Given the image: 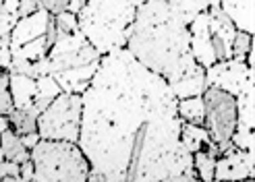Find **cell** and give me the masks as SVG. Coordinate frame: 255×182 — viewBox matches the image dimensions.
<instances>
[{
	"label": "cell",
	"mask_w": 255,
	"mask_h": 182,
	"mask_svg": "<svg viewBox=\"0 0 255 182\" xmlns=\"http://www.w3.org/2000/svg\"><path fill=\"white\" fill-rule=\"evenodd\" d=\"M176 103L170 85L129 50L102 56L81 93L77 145L89 162V178L160 182L193 174V155L181 143Z\"/></svg>",
	"instance_id": "6da1fadb"
},
{
	"label": "cell",
	"mask_w": 255,
	"mask_h": 182,
	"mask_svg": "<svg viewBox=\"0 0 255 182\" xmlns=\"http://www.w3.org/2000/svg\"><path fill=\"white\" fill-rule=\"evenodd\" d=\"M125 50L168 85L201 71L189 50V25L168 8L166 0H147L137 8Z\"/></svg>",
	"instance_id": "7a4b0ae2"
},
{
	"label": "cell",
	"mask_w": 255,
	"mask_h": 182,
	"mask_svg": "<svg viewBox=\"0 0 255 182\" xmlns=\"http://www.w3.org/2000/svg\"><path fill=\"white\" fill-rule=\"evenodd\" d=\"M137 8L129 0H87L79 10V31L100 56L127 46Z\"/></svg>",
	"instance_id": "3957f363"
},
{
	"label": "cell",
	"mask_w": 255,
	"mask_h": 182,
	"mask_svg": "<svg viewBox=\"0 0 255 182\" xmlns=\"http://www.w3.org/2000/svg\"><path fill=\"white\" fill-rule=\"evenodd\" d=\"M33 162L31 182H87L89 162L77 143L40 141L29 151Z\"/></svg>",
	"instance_id": "277c9868"
},
{
	"label": "cell",
	"mask_w": 255,
	"mask_h": 182,
	"mask_svg": "<svg viewBox=\"0 0 255 182\" xmlns=\"http://www.w3.org/2000/svg\"><path fill=\"white\" fill-rule=\"evenodd\" d=\"M81 95L62 91L37 116V135H40V139L77 143L81 131Z\"/></svg>",
	"instance_id": "5b68a950"
},
{
	"label": "cell",
	"mask_w": 255,
	"mask_h": 182,
	"mask_svg": "<svg viewBox=\"0 0 255 182\" xmlns=\"http://www.w3.org/2000/svg\"><path fill=\"white\" fill-rule=\"evenodd\" d=\"M203 106H206V120L203 126L208 128L212 143H216L222 151L233 147V133L237 131V101L231 93L218 87H206L201 93Z\"/></svg>",
	"instance_id": "8992f818"
},
{
	"label": "cell",
	"mask_w": 255,
	"mask_h": 182,
	"mask_svg": "<svg viewBox=\"0 0 255 182\" xmlns=\"http://www.w3.org/2000/svg\"><path fill=\"white\" fill-rule=\"evenodd\" d=\"M50 64H52V75L75 69V67H87V64L100 62V52L85 40L81 31L75 33H56V40L48 52ZM50 75V77H52Z\"/></svg>",
	"instance_id": "52a82bcc"
},
{
	"label": "cell",
	"mask_w": 255,
	"mask_h": 182,
	"mask_svg": "<svg viewBox=\"0 0 255 182\" xmlns=\"http://www.w3.org/2000/svg\"><path fill=\"white\" fill-rule=\"evenodd\" d=\"M253 79V69H249L245 60H235L228 58L222 62L212 64L206 69V85L208 87H218L233 97L245 87L247 81Z\"/></svg>",
	"instance_id": "ba28073f"
},
{
	"label": "cell",
	"mask_w": 255,
	"mask_h": 182,
	"mask_svg": "<svg viewBox=\"0 0 255 182\" xmlns=\"http://www.w3.org/2000/svg\"><path fill=\"white\" fill-rule=\"evenodd\" d=\"M247 178H253V151L231 147L216 158L214 180L239 182Z\"/></svg>",
	"instance_id": "9c48e42d"
},
{
	"label": "cell",
	"mask_w": 255,
	"mask_h": 182,
	"mask_svg": "<svg viewBox=\"0 0 255 182\" xmlns=\"http://www.w3.org/2000/svg\"><path fill=\"white\" fill-rule=\"evenodd\" d=\"M189 50H191L193 60L199 64L201 69H210L212 64H216L208 10L199 12V15L189 23Z\"/></svg>",
	"instance_id": "30bf717a"
},
{
	"label": "cell",
	"mask_w": 255,
	"mask_h": 182,
	"mask_svg": "<svg viewBox=\"0 0 255 182\" xmlns=\"http://www.w3.org/2000/svg\"><path fill=\"white\" fill-rule=\"evenodd\" d=\"M208 15H210V33H212L216 62L233 58V42L239 29L220 6H210Z\"/></svg>",
	"instance_id": "8fae6325"
},
{
	"label": "cell",
	"mask_w": 255,
	"mask_h": 182,
	"mask_svg": "<svg viewBox=\"0 0 255 182\" xmlns=\"http://www.w3.org/2000/svg\"><path fill=\"white\" fill-rule=\"evenodd\" d=\"M52 17L54 15H50L46 8H40L29 17H21L10 31L8 48L12 50V48H19L23 44H29V42L37 40V37H44L48 31V25L52 23Z\"/></svg>",
	"instance_id": "7c38bea8"
},
{
	"label": "cell",
	"mask_w": 255,
	"mask_h": 182,
	"mask_svg": "<svg viewBox=\"0 0 255 182\" xmlns=\"http://www.w3.org/2000/svg\"><path fill=\"white\" fill-rule=\"evenodd\" d=\"M102 60V58H100ZM98 64L100 62H94V64H87V67H75V69H67V71H60V73H54V81L60 85V89L65 93H77L81 95L83 91L87 89V85L92 83L94 75L98 71Z\"/></svg>",
	"instance_id": "4fadbf2b"
},
{
	"label": "cell",
	"mask_w": 255,
	"mask_h": 182,
	"mask_svg": "<svg viewBox=\"0 0 255 182\" xmlns=\"http://www.w3.org/2000/svg\"><path fill=\"white\" fill-rule=\"evenodd\" d=\"M220 8L235 23L239 31L253 33L255 29V15H253V0H220Z\"/></svg>",
	"instance_id": "5bb4252c"
},
{
	"label": "cell",
	"mask_w": 255,
	"mask_h": 182,
	"mask_svg": "<svg viewBox=\"0 0 255 182\" xmlns=\"http://www.w3.org/2000/svg\"><path fill=\"white\" fill-rule=\"evenodd\" d=\"M8 89H10L12 106H15L17 110L33 106V97H35V79H31V77H27V75L8 73Z\"/></svg>",
	"instance_id": "9a60e30c"
},
{
	"label": "cell",
	"mask_w": 255,
	"mask_h": 182,
	"mask_svg": "<svg viewBox=\"0 0 255 182\" xmlns=\"http://www.w3.org/2000/svg\"><path fill=\"white\" fill-rule=\"evenodd\" d=\"M237 101V131H253V79L235 95Z\"/></svg>",
	"instance_id": "2e32d148"
},
{
	"label": "cell",
	"mask_w": 255,
	"mask_h": 182,
	"mask_svg": "<svg viewBox=\"0 0 255 182\" xmlns=\"http://www.w3.org/2000/svg\"><path fill=\"white\" fill-rule=\"evenodd\" d=\"M0 149H2L4 160L15 162L19 166L29 160V149L23 145L21 137L12 131V128H8V131H4V133H0Z\"/></svg>",
	"instance_id": "e0dca14e"
},
{
	"label": "cell",
	"mask_w": 255,
	"mask_h": 182,
	"mask_svg": "<svg viewBox=\"0 0 255 182\" xmlns=\"http://www.w3.org/2000/svg\"><path fill=\"white\" fill-rule=\"evenodd\" d=\"M181 143L183 147L193 155L201 149H206L212 139L208 135V128L206 126H199V124H189V122H183L181 124Z\"/></svg>",
	"instance_id": "ac0fdd59"
},
{
	"label": "cell",
	"mask_w": 255,
	"mask_h": 182,
	"mask_svg": "<svg viewBox=\"0 0 255 182\" xmlns=\"http://www.w3.org/2000/svg\"><path fill=\"white\" fill-rule=\"evenodd\" d=\"M37 112L35 106H29V108H21V110H12L6 118H8V124L10 128L15 131L19 137L23 135H29V133H37Z\"/></svg>",
	"instance_id": "d6986e66"
},
{
	"label": "cell",
	"mask_w": 255,
	"mask_h": 182,
	"mask_svg": "<svg viewBox=\"0 0 255 182\" xmlns=\"http://www.w3.org/2000/svg\"><path fill=\"white\" fill-rule=\"evenodd\" d=\"M176 112H178V118H181L183 122H189V124L203 126V120H206V106H203L201 95L178 99Z\"/></svg>",
	"instance_id": "ffe728a7"
},
{
	"label": "cell",
	"mask_w": 255,
	"mask_h": 182,
	"mask_svg": "<svg viewBox=\"0 0 255 182\" xmlns=\"http://www.w3.org/2000/svg\"><path fill=\"white\" fill-rule=\"evenodd\" d=\"M62 93L60 85L54 81V77L50 75H42L35 79V97H33V106L37 108V112H42L48 108V103L52 101L56 95Z\"/></svg>",
	"instance_id": "44dd1931"
},
{
	"label": "cell",
	"mask_w": 255,
	"mask_h": 182,
	"mask_svg": "<svg viewBox=\"0 0 255 182\" xmlns=\"http://www.w3.org/2000/svg\"><path fill=\"white\" fill-rule=\"evenodd\" d=\"M206 71H201L197 75H191L187 79L178 81L174 85H170L172 93L176 99H185V97H195V95H201L206 91Z\"/></svg>",
	"instance_id": "7402d4cb"
},
{
	"label": "cell",
	"mask_w": 255,
	"mask_h": 182,
	"mask_svg": "<svg viewBox=\"0 0 255 182\" xmlns=\"http://www.w3.org/2000/svg\"><path fill=\"white\" fill-rule=\"evenodd\" d=\"M166 2H168V8L187 25L193 21L199 12L210 8L208 0H166Z\"/></svg>",
	"instance_id": "603a6c76"
},
{
	"label": "cell",
	"mask_w": 255,
	"mask_h": 182,
	"mask_svg": "<svg viewBox=\"0 0 255 182\" xmlns=\"http://www.w3.org/2000/svg\"><path fill=\"white\" fill-rule=\"evenodd\" d=\"M50 42L46 40V35L44 37H37V40L29 42V44H23L19 48H8L10 50V58H21V60H27V62H35V60H40L44 56H48V52H50Z\"/></svg>",
	"instance_id": "cb8c5ba5"
},
{
	"label": "cell",
	"mask_w": 255,
	"mask_h": 182,
	"mask_svg": "<svg viewBox=\"0 0 255 182\" xmlns=\"http://www.w3.org/2000/svg\"><path fill=\"white\" fill-rule=\"evenodd\" d=\"M216 158L212 151L201 149L197 153H193V174L199 182H210L214 180V168H216Z\"/></svg>",
	"instance_id": "d4e9b609"
},
{
	"label": "cell",
	"mask_w": 255,
	"mask_h": 182,
	"mask_svg": "<svg viewBox=\"0 0 255 182\" xmlns=\"http://www.w3.org/2000/svg\"><path fill=\"white\" fill-rule=\"evenodd\" d=\"M251 50H253V33L237 31L235 42H233V58L235 60H245Z\"/></svg>",
	"instance_id": "484cf974"
},
{
	"label": "cell",
	"mask_w": 255,
	"mask_h": 182,
	"mask_svg": "<svg viewBox=\"0 0 255 182\" xmlns=\"http://www.w3.org/2000/svg\"><path fill=\"white\" fill-rule=\"evenodd\" d=\"M54 25H56V33L79 31V19H77V15H73L69 10H62L58 15H54Z\"/></svg>",
	"instance_id": "4316f807"
},
{
	"label": "cell",
	"mask_w": 255,
	"mask_h": 182,
	"mask_svg": "<svg viewBox=\"0 0 255 182\" xmlns=\"http://www.w3.org/2000/svg\"><path fill=\"white\" fill-rule=\"evenodd\" d=\"M15 106H12L10 89H8V71H0V114L8 116Z\"/></svg>",
	"instance_id": "83f0119b"
},
{
	"label": "cell",
	"mask_w": 255,
	"mask_h": 182,
	"mask_svg": "<svg viewBox=\"0 0 255 182\" xmlns=\"http://www.w3.org/2000/svg\"><path fill=\"white\" fill-rule=\"evenodd\" d=\"M253 141H255L253 131H235L231 139L233 147L243 149V151H253Z\"/></svg>",
	"instance_id": "f1b7e54d"
},
{
	"label": "cell",
	"mask_w": 255,
	"mask_h": 182,
	"mask_svg": "<svg viewBox=\"0 0 255 182\" xmlns=\"http://www.w3.org/2000/svg\"><path fill=\"white\" fill-rule=\"evenodd\" d=\"M40 2H42V8H46L50 15H58V12L69 8L71 0H40Z\"/></svg>",
	"instance_id": "f546056e"
},
{
	"label": "cell",
	"mask_w": 255,
	"mask_h": 182,
	"mask_svg": "<svg viewBox=\"0 0 255 182\" xmlns=\"http://www.w3.org/2000/svg\"><path fill=\"white\" fill-rule=\"evenodd\" d=\"M40 8H42L40 0H19V19L21 17H29Z\"/></svg>",
	"instance_id": "4dcf8cb0"
},
{
	"label": "cell",
	"mask_w": 255,
	"mask_h": 182,
	"mask_svg": "<svg viewBox=\"0 0 255 182\" xmlns=\"http://www.w3.org/2000/svg\"><path fill=\"white\" fill-rule=\"evenodd\" d=\"M6 176H19V164L8 162V160H0V180Z\"/></svg>",
	"instance_id": "1f68e13d"
},
{
	"label": "cell",
	"mask_w": 255,
	"mask_h": 182,
	"mask_svg": "<svg viewBox=\"0 0 255 182\" xmlns=\"http://www.w3.org/2000/svg\"><path fill=\"white\" fill-rule=\"evenodd\" d=\"M19 176H21L23 182H31V178H33V162H31V160L23 162V164L19 166Z\"/></svg>",
	"instance_id": "d6a6232c"
},
{
	"label": "cell",
	"mask_w": 255,
	"mask_h": 182,
	"mask_svg": "<svg viewBox=\"0 0 255 182\" xmlns=\"http://www.w3.org/2000/svg\"><path fill=\"white\" fill-rule=\"evenodd\" d=\"M21 141H23V145L31 151V149H33V147H35L42 139H40V135H37V133H29V135H23V137H21Z\"/></svg>",
	"instance_id": "836d02e7"
},
{
	"label": "cell",
	"mask_w": 255,
	"mask_h": 182,
	"mask_svg": "<svg viewBox=\"0 0 255 182\" xmlns=\"http://www.w3.org/2000/svg\"><path fill=\"white\" fill-rule=\"evenodd\" d=\"M10 67V50L6 48H0V71H8Z\"/></svg>",
	"instance_id": "e575fe53"
},
{
	"label": "cell",
	"mask_w": 255,
	"mask_h": 182,
	"mask_svg": "<svg viewBox=\"0 0 255 182\" xmlns=\"http://www.w3.org/2000/svg\"><path fill=\"white\" fill-rule=\"evenodd\" d=\"M8 128H10V124H8V118H6V116H2V114H0V133L8 131Z\"/></svg>",
	"instance_id": "d590c367"
},
{
	"label": "cell",
	"mask_w": 255,
	"mask_h": 182,
	"mask_svg": "<svg viewBox=\"0 0 255 182\" xmlns=\"http://www.w3.org/2000/svg\"><path fill=\"white\" fill-rule=\"evenodd\" d=\"M0 182H23V180H21V176H6V178H2Z\"/></svg>",
	"instance_id": "8d00e7d4"
},
{
	"label": "cell",
	"mask_w": 255,
	"mask_h": 182,
	"mask_svg": "<svg viewBox=\"0 0 255 182\" xmlns=\"http://www.w3.org/2000/svg\"><path fill=\"white\" fill-rule=\"evenodd\" d=\"M129 2H131V4L135 6V8H139V6H141L143 2H147V0H129Z\"/></svg>",
	"instance_id": "74e56055"
},
{
	"label": "cell",
	"mask_w": 255,
	"mask_h": 182,
	"mask_svg": "<svg viewBox=\"0 0 255 182\" xmlns=\"http://www.w3.org/2000/svg\"><path fill=\"white\" fill-rule=\"evenodd\" d=\"M210 6H220V0H208Z\"/></svg>",
	"instance_id": "f35d334b"
},
{
	"label": "cell",
	"mask_w": 255,
	"mask_h": 182,
	"mask_svg": "<svg viewBox=\"0 0 255 182\" xmlns=\"http://www.w3.org/2000/svg\"><path fill=\"white\" fill-rule=\"evenodd\" d=\"M210 182H222V180H210ZM239 182H255L253 178H247V180H239Z\"/></svg>",
	"instance_id": "ab89813d"
},
{
	"label": "cell",
	"mask_w": 255,
	"mask_h": 182,
	"mask_svg": "<svg viewBox=\"0 0 255 182\" xmlns=\"http://www.w3.org/2000/svg\"><path fill=\"white\" fill-rule=\"evenodd\" d=\"M87 182H104V180H98V178H89Z\"/></svg>",
	"instance_id": "60d3db41"
},
{
	"label": "cell",
	"mask_w": 255,
	"mask_h": 182,
	"mask_svg": "<svg viewBox=\"0 0 255 182\" xmlns=\"http://www.w3.org/2000/svg\"><path fill=\"white\" fill-rule=\"evenodd\" d=\"M0 160H4V155H2V149H0Z\"/></svg>",
	"instance_id": "b9f144b4"
},
{
	"label": "cell",
	"mask_w": 255,
	"mask_h": 182,
	"mask_svg": "<svg viewBox=\"0 0 255 182\" xmlns=\"http://www.w3.org/2000/svg\"><path fill=\"white\" fill-rule=\"evenodd\" d=\"M2 2H4V0H0V4H2Z\"/></svg>",
	"instance_id": "7bdbcfd3"
}]
</instances>
